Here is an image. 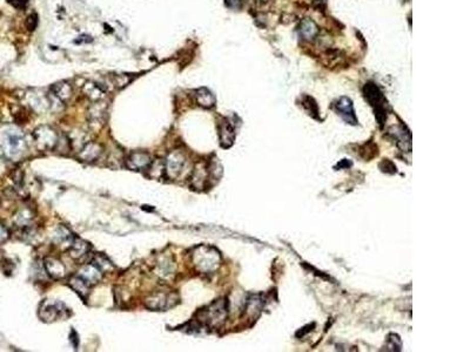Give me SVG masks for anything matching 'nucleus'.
Returning <instances> with one entry per match:
<instances>
[{
    "label": "nucleus",
    "instance_id": "nucleus-21",
    "mask_svg": "<svg viewBox=\"0 0 470 352\" xmlns=\"http://www.w3.org/2000/svg\"><path fill=\"white\" fill-rule=\"evenodd\" d=\"M11 4H13L15 7H22L26 4V0H9Z\"/></svg>",
    "mask_w": 470,
    "mask_h": 352
},
{
    "label": "nucleus",
    "instance_id": "nucleus-17",
    "mask_svg": "<svg viewBox=\"0 0 470 352\" xmlns=\"http://www.w3.org/2000/svg\"><path fill=\"white\" fill-rule=\"evenodd\" d=\"M71 287L75 289L78 293H80L81 296H85L88 292L89 284L87 282H85L80 276H76L71 280Z\"/></svg>",
    "mask_w": 470,
    "mask_h": 352
},
{
    "label": "nucleus",
    "instance_id": "nucleus-19",
    "mask_svg": "<svg viewBox=\"0 0 470 352\" xmlns=\"http://www.w3.org/2000/svg\"><path fill=\"white\" fill-rule=\"evenodd\" d=\"M301 33L306 37V39H310L316 33V26L313 21L305 20L301 26Z\"/></svg>",
    "mask_w": 470,
    "mask_h": 352
},
{
    "label": "nucleus",
    "instance_id": "nucleus-4",
    "mask_svg": "<svg viewBox=\"0 0 470 352\" xmlns=\"http://www.w3.org/2000/svg\"><path fill=\"white\" fill-rule=\"evenodd\" d=\"M227 315V308L226 304L222 300L213 303L211 307L204 310V317L203 320L205 324H209V326H217V324L222 323Z\"/></svg>",
    "mask_w": 470,
    "mask_h": 352
},
{
    "label": "nucleus",
    "instance_id": "nucleus-11",
    "mask_svg": "<svg viewBox=\"0 0 470 352\" xmlns=\"http://www.w3.org/2000/svg\"><path fill=\"white\" fill-rule=\"evenodd\" d=\"M45 269L53 278H61L65 276V266L56 258H47L45 261Z\"/></svg>",
    "mask_w": 470,
    "mask_h": 352
},
{
    "label": "nucleus",
    "instance_id": "nucleus-2",
    "mask_svg": "<svg viewBox=\"0 0 470 352\" xmlns=\"http://www.w3.org/2000/svg\"><path fill=\"white\" fill-rule=\"evenodd\" d=\"M364 95H366V99L370 102L372 106H374L375 110V114L376 118L379 120V123H382V118H386V108H384V98L382 95V93L380 92V90L375 85L373 84H368L366 87H364Z\"/></svg>",
    "mask_w": 470,
    "mask_h": 352
},
{
    "label": "nucleus",
    "instance_id": "nucleus-13",
    "mask_svg": "<svg viewBox=\"0 0 470 352\" xmlns=\"http://www.w3.org/2000/svg\"><path fill=\"white\" fill-rule=\"evenodd\" d=\"M195 96H196V101L200 104V106L206 107V108L214 106L215 98H214V95H213L212 93L207 90V88H200V90L196 92Z\"/></svg>",
    "mask_w": 470,
    "mask_h": 352
},
{
    "label": "nucleus",
    "instance_id": "nucleus-7",
    "mask_svg": "<svg viewBox=\"0 0 470 352\" xmlns=\"http://www.w3.org/2000/svg\"><path fill=\"white\" fill-rule=\"evenodd\" d=\"M336 112L347 123H351V125H356L357 123L354 107H353L351 99L341 98L336 103Z\"/></svg>",
    "mask_w": 470,
    "mask_h": 352
},
{
    "label": "nucleus",
    "instance_id": "nucleus-16",
    "mask_svg": "<svg viewBox=\"0 0 470 352\" xmlns=\"http://www.w3.org/2000/svg\"><path fill=\"white\" fill-rule=\"evenodd\" d=\"M150 175L152 177H160L166 174V162L159 158V160L151 162L149 166Z\"/></svg>",
    "mask_w": 470,
    "mask_h": 352
},
{
    "label": "nucleus",
    "instance_id": "nucleus-9",
    "mask_svg": "<svg viewBox=\"0 0 470 352\" xmlns=\"http://www.w3.org/2000/svg\"><path fill=\"white\" fill-rule=\"evenodd\" d=\"M150 155L146 153H133L127 158V166L134 170H141L149 168L151 165Z\"/></svg>",
    "mask_w": 470,
    "mask_h": 352
},
{
    "label": "nucleus",
    "instance_id": "nucleus-3",
    "mask_svg": "<svg viewBox=\"0 0 470 352\" xmlns=\"http://www.w3.org/2000/svg\"><path fill=\"white\" fill-rule=\"evenodd\" d=\"M4 147L10 156H17L25 148L24 138L17 130H7L4 133Z\"/></svg>",
    "mask_w": 470,
    "mask_h": 352
},
{
    "label": "nucleus",
    "instance_id": "nucleus-5",
    "mask_svg": "<svg viewBox=\"0 0 470 352\" xmlns=\"http://www.w3.org/2000/svg\"><path fill=\"white\" fill-rule=\"evenodd\" d=\"M67 311L65 309V305L59 303V302L53 301H46L41 304L40 308V318L45 322H53L58 318L65 317V312Z\"/></svg>",
    "mask_w": 470,
    "mask_h": 352
},
{
    "label": "nucleus",
    "instance_id": "nucleus-10",
    "mask_svg": "<svg viewBox=\"0 0 470 352\" xmlns=\"http://www.w3.org/2000/svg\"><path fill=\"white\" fill-rule=\"evenodd\" d=\"M78 276H80L85 282H87L91 285L98 283V281L102 278V272L95 265H86L80 270V274Z\"/></svg>",
    "mask_w": 470,
    "mask_h": 352
},
{
    "label": "nucleus",
    "instance_id": "nucleus-18",
    "mask_svg": "<svg viewBox=\"0 0 470 352\" xmlns=\"http://www.w3.org/2000/svg\"><path fill=\"white\" fill-rule=\"evenodd\" d=\"M88 250V245L86 242L81 241V239H76L73 242L71 247V256L73 257H80L81 255H84Z\"/></svg>",
    "mask_w": 470,
    "mask_h": 352
},
{
    "label": "nucleus",
    "instance_id": "nucleus-14",
    "mask_svg": "<svg viewBox=\"0 0 470 352\" xmlns=\"http://www.w3.org/2000/svg\"><path fill=\"white\" fill-rule=\"evenodd\" d=\"M100 153H102V148H100L99 145L88 144L83 150H81L80 157L83 158L84 161H94L95 158H98Z\"/></svg>",
    "mask_w": 470,
    "mask_h": 352
},
{
    "label": "nucleus",
    "instance_id": "nucleus-6",
    "mask_svg": "<svg viewBox=\"0 0 470 352\" xmlns=\"http://www.w3.org/2000/svg\"><path fill=\"white\" fill-rule=\"evenodd\" d=\"M33 137L36 138V142L39 148L44 150L52 149L58 142L56 131L48 128V127H40V128L36 130Z\"/></svg>",
    "mask_w": 470,
    "mask_h": 352
},
{
    "label": "nucleus",
    "instance_id": "nucleus-1",
    "mask_svg": "<svg viewBox=\"0 0 470 352\" xmlns=\"http://www.w3.org/2000/svg\"><path fill=\"white\" fill-rule=\"evenodd\" d=\"M194 263L201 272H211L219 265V253L208 247H200L194 254Z\"/></svg>",
    "mask_w": 470,
    "mask_h": 352
},
{
    "label": "nucleus",
    "instance_id": "nucleus-15",
    "mask_svg": "<svg viewBox=\"0 0 470 352\" xmlns=\"http://www.w3.org/2000/svg\"><path fill=\"white\" fill-rule=\"evenodd\" d=\"M53 92H54V95H56L57 98H59L61 101H65V100H67L69 96H71L72 88L68 84H66V83L57 84L53 88Z\"/></svg>",
    "mask_w": 470,
    "mask_h": 352
},
{
    "label": "nucleus",
    "instance_id": "nucleus-8",
    "mask_svg": "<svg viewBox=\"0 0 470 352\" xmlns=\"http://www.w3.org/2000/svg\"><path fill=\"white\" fill-rule=\"evenodd\" d=\"M165 162H166V174L169 177L174 179V177H177L179 174L181 173L182 168H184L185 157L181 153L174 152L170 154L168 158H167Z\"/></svg>",
    "mask_w": 470,
    "mask_h": 352
},
{
    "label": "nucleus",
    "instance_id": "nucleus-20",
    "mask_svg": "<svg viewBox=\"0 0 470 352\" xmlns=\"http://www.w3.org/2000/svg\"><path fill=\"white\" fill-rule=\"evenodd\" d=\"M93 265H95L96 268L100 270V272H106V270L111 269V266H112L110 261H107L105 257H100V256L95 258L94 264Z\"/></svg>",
    "mask_w": 470,
    "mask_h": 352
},
{
    "label": "nucleus",
    "instance_id": "nucleus-12",
    "mask_svg": "<svg viewBox=\"0 0 470 352\" xmlns=\"http://www.w3.org/2000/svg\"><path fill=\"white\" fill-rule=\"evenodd\" d=\"M220 140L221 146L225 147V148H228V147L233 145V141H234V129H233V127L228 122H225L222 127H221Z\"/></svg>",
    "mask_w": 470,
    "mask_h": 352
}]
</instances>
